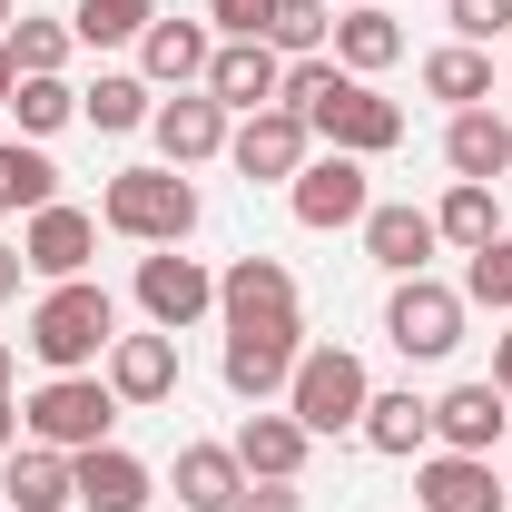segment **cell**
<instances>
[{"label": "cell", "instance_id": "obj_1", "mask_svg": "<svg viewBox=\"0 0 512 512\" xmlns=\"http://www.w3.org/2000/svg\"><path fill=\"white\" fill-rule=\"evenodd\" d=\"M50 375H99L109 365V345H119V296L109 286H89V276H69L50 286L40 306H30V335H20Z\"/></svg>", "mask_w": 512, "mask_h": 512}, {"label": "cell", "instance_id": "obj_2", "mask_svg": "<svg viewBox=\"0 0 512 512\" xmlns=\"http://www.w3.org/2000/svg\"><path fill=\"white\" fill-rule=\"evenodd\" d=\"M99 227L128 237V247H188V237H197L188 168H119V178L99 188Z\"/></svg>", "mask_w": 512, "mask_h": 512}, {"label": "cell", "instance_id": "obj_3", "mask_svg": "<svg viewBox=\"0 0 512 512\" xmlns=\"http://www.w3.org/2000/svg\"><path fill=\"white\" fill-rule=\"evenodd\" d=\"M365 404H375V375H365L345 345H306V355H296V375H286V414H296L316 444H325V434H355Z\"/></svg>", "mask_w": 512, "mask_h": 512}, {"label": "cell", "instance_id": "obj_4", "mask_svg": "<svg viewBox=\"0 0 512 512\" xmlns=\"http://www.w3.org/2000/svg\"><path fill=\"white\" fill-rule=\"evenodd\" d=\"M109 424H119V394H109V375H50L30 404H20V434H30V444H60V453L109 444Z\"/></svg>", "mask_w": 512, "mask_h": 512}, {"label": "cell", "instance_id": "obj_5", "mask_svg": "<svg viewBox=\"0 0 512 512\" xmlns=\"http://www.w3.org/2000/svg\"><path fill=\"white\" fill-rule=\"evenodd\" d=\"M384 345L404 365H444L463 345V286H434V276H394L384 296Z\"/></svg>", "mask_w": 512, "mask_h": 512}, {"label": "cell", "instance_id": "obj_6", "mask_svg": "<svg viewBox=\"0 0 512 512\" xmlns=\"http://www.w3.org/2000/svg\"><path fill=\"white\" fill-rule=\"evenodd\" d=\"M217 316H227V335H306L296 276H286L276 256H237V266L217 276Z\"/></svg>", "mask_w": 512, "mask_h": 512}, {"label": "cell", "instance_id": "obj_7", "mask_svg": "<svg viewBox=\"0 0 512 512\" xmlns=\"http://www.w3.org/2000/svg\"><path fill=\"white\" fill-rule=\"evenodd\" d=\"M286 207H296V227L335 237V227H365V207H375V178H365V158L325 148V158H306V168L286 178Z\"/></svg>", "mask_w": 512, "mask_h": 512}, {"label": "cell", "instance_id": "obj_8", "mask_svg": "<svg viewBox=\"0 0 512 512\" xmlns=\"http://www.w3.org/2000/svg\"><path fill=\"white\" fill-rule=\"evenodd\" d=\"M138 316L158 325V335H188L197 316H217V276L178 247H148L138 256Z\"/></svg>", "mask_w": 512, "mask_h": 512}, {"label": "cell", "instance_id": "obj_9", "mask_svg": "<svg viewBox=\"0 0 512 512\" xmlns=\"http://www.w3.org/2000/svg\"><path fill=\"white\" fill-rule=\"evenodd\" d=\"M227 158H237V178H247V188H286V178L316 158V128L296 119V109H256V119L227 128Z\"/></svg>", "mask_w": 512, "mask_h": 512}, {"label": "cell", "instance_id": "obj_10", "mask_svg": "<svg viewBox=\"0 0 512 512\" xmlns=\"http://www.w3.org/2000/svg\"><path fill=\"white\" fill-rule=\"evenodd\" d=\"M414 512H512L503 473H493V453H424L414 463Z\"/></svg>", "mask_w": 512, "mask_h": 512}, {"label": "cell", "instance_id": "obj_11", "mask_svg": "<svg viewBox=\"0 0 512 512\" xmlns=\"http://www.w3.org/2000/svg\"><path fill=\"white\" fill-rule=\"evenodd\" d=\"M276 89H286V50H276V40H217V60H207V99H217L227 119L276 109Z\"/></svg>", "mask_w": 512, "mask_h": 512}, {"label": "cell", "instance_id": "obj_12", "mask_svg": "<svg viewBox=\"0 0 512 512\" xmlns=\"http://www.w3.org/2000/svg\"><path fill=\"white\" fill-rule=\"evenodd\" d=\"M148 138H158V168H207V158L227 148V109H217L207 89H178V99L148 109Z\"/></svg>", "mask_w": 512, "mask_h": 512}, {"label": "cell", "instance_id": "obj_13", "mask_svg": "<svg viewBox=\"0 0 512 512\" xmlns=\"http://www.w3.org/2000/svg\"><path fill=\"white\" fill-rule=\"evenodd\" d=\"M69 493H79V512H148L158 503V473L119 444H89V453H69Z\"/></svg>", "mask_w": 512, "mask_h": 512}, {"label": "cell", "instance_id": "obj_14", "mask_svg": "<svg viewBox=\"0 0 512 512\" xmlns=\"http://www.w3.org/2000/svg\"><path fill=\"white\" fill-rule=\"evenodd\" d=\"M434 247H444L434 207H414V197H375V207H365V256H375L384 276H424Z\"/></svg>", "mask_w": 512, "mask_h": 512}, {"label": "cell", "instance_id": "obj_15", "mask_svg": "<svg viewBox=\"0 0 512 512\" xmlns=\"http://www.w3.org/2000/svg\"><path fill=\"white\" fill-rule=\"evenodd\" d=\"M20 256H30V276H50V286H69V276H89V256H99V217L89 207H40L30 217V237H20Z\"/></svg>", "mask_w": 512, "mask_h": 512}, {"label": "cell", "instance_id": "obj_16", "mask_svg": "<svg viewBox=\"0 0 512 512\" xmlns=\"http://www.w3.org/2000/svg\"><path fill=\"white\" fill-rule=\"evenodd\" d=\"M503 404H512V394H503L493 375H483V384H453V394H434V444H444V453H493V444L512 434Z\"/></svg>", "mask_w": 512, "mask_h": 512}, {"label": "cell", "instance_id": "obj_17", "mask_svg": "<svg viewBox=\"0 0 512 512\" xmlns=\"http://www.w3.org/2000/svg\"><path fill=\"white\" fill-rule=\"evenodd\" d=\"M207 60H217V40L197 20H148L138 30V79L148 89H207Z\"/></svg>", "mask_w": 512, "mask_h": 512}, {"label": "cell", "instance_id": "obj_18", "mask_svg": "<svg viewBox=\"0 0 512 512\" xmlns=\"http://www.w3.org/2000/svg\"><path fill=\"white\" fill-rule=\"evenodd\" d=\"M99 375H109L119 404H168V394H178V335H158V325H148V335H119Z\"/></svg>", "mask_w": 512, "mask_h": 512}, {"label": "cell", "instance_id": "obj_19", "mask_svg": "<svg viewBox=\"0 0 512 512\" xmlns=\"http://www.w3.org/2000/svg\"><path fill=\"white\" fill-rule=\"evenodd\" d=\"M296 355H306V335H227V394L237 404H276L286 394V375H296Z\"/></svg>", "mask_w": 512, "mask_h": 512}, {"label": "cell", "instance_id": "obj_20", "mask_svg": "<svg viewBox=\"0 0 512 512\" xmlns=\"http://www.w3.org/2000/svg\"><path fill=\"white\" fill-rule=\"evenodd\" d=\"M227 453L247 463V483H296V473H306V453H316V434H306L296 414H247Z\"/></svg>", "mask_w": 512, "mask_h": 512}, {"label": "cell", "instance_id": "obj_21", "mask_svg": "<svg viewBox=\"0 0 512 512\" xmlns=\"http://www.w3.org/2000/svg\"><path fill=\"white\" fill-rule=\"evenodd\" d=\"M0 493H10V512H69L79 493H69V453L60 444H10L0 453Z\"/></svg>", "mask_w": 512, "mask_h": 512}, {"label": "cell", "instance_id": "obj_22", "mask_svg": "<svg viewBox=\"0 0 512 512\" xmlns=\"http://www.w3.org/2000/svg\"><path fill=\"white\" fill-rule=\"evenodd\" d=\"M444 168H453V178H473V188H493V178L512 168V119H493V109H453Z\"/></svg>", "mask_w": 512, "mask_h": 512}, {"label": "cell", "instance_id": "obj_23", "mask_svg": "<svg viewBox=\"0 0 512 512\" xmlns=\"http://www.w3.org/2000/svg\"><path fill=\"white\" fill-rule=\"evenodd\" d=\"M375 453H394V463H414V453L434 444V404L414 394V384H384L375 404H365V424H355Z\"/></svg>", "mask_w": 512, "mask_h": 512}, {"label": "cell", "instance_id": "obj_24", "mask_svg": "<svg viewBox=\"0 0 512 512\" xmlns=\"http://www.w3.org/2000/svg\"><path fill=\"white\" fill-rule=\"evenodd\" d=\"M178 503L188 512H237L247 503V463L227 444H178Z\"/></svg>", "mask_w": 512, "mask_h": 512}, {"label": "cell", "instance_id": "obj_25", "mask_svg": "<svg viewBox=\"0 0 512 512\" xmlns=\"http://www.w3.org/2000/svg\"><path fill=\"white\" fill-rule=\"evenodd\" d=\"M404 60V30H394V10H345L335 20V69H355V79H375V69H394Z\"/></svg>", "mask_w": 512, "mask_h": 512}, {"label": "cell", "instance_id": "obj_26", "mask_svg": "<svg viewBox=\"0 0 512 512\" xmlns=\"http://www.w3.org/2000/svg\"><path fill=\"white\" fill-rule=\"evenodd\" d=\"M148 79L138 69H99V89H79V119L99 128V138H119V128H148Z\"/></svg>", "mask_w": 512, "mask_h": 512}, {"label": "cell", "instance_id": "obj_27", "mask_svg": "<svg viewBox=\"0 0 512 512\" xmlns=\"http://www.w3.org/2000/svg\"><path fill=\"white\" fill-rule=\"evenodd\" d=\"M434 227H444V247L483 256L493 237H503V207H493V188H473V178H453V188H444V207H434Z\"/></svg>", "mask_w": 512, "mask_h": 512}, {"label": "cell", "instance_id": "obj_28", "mask_svg": "<svg viewBox=\"0 0 512 512\" xmlns=\"http://www.w3.org/2000/svg\"><path fill=\"white\" fill-rule=\"evenodd\" d=\"M0 207H20V217H40V207H60V168H50V148H0Z\"/></svg>", "mask_w": 512, "mask_h": 512}, {"label": "cell", "instance_id": "obj_29", "mask_svg": "<svg viewBox=\"0 0 512 512\" xmlns=\"http://www.w3.org/2000/svg\"><path fill=\"white\" fill-rule=\"evenodd\" d=\"M10 109H20V138H60L79 119V89H69L60 69H30L20 89H10Z\"/></svg>", "mask_w": 512, "mask_h": 512}, {"label": "cell", "instance_id": "obj_30", "mask_svg": "<svg viewBox=\"0 0 512 512\" xmlns=\"http://www.w3.org/2000/svg\"><path fill=\"white\" fill-rule=\"evenodd\" d=\"M424 89H434V99H453V109H483V99H493V60H483L473 40H453V50H434V60H424Z\"/></svg>", "mask_w": 512, "mask_h": 512}, {"label": "cell", "instance_id": "obj_31", "mask_svg": "<svg viewBox=\"0 0 512 512\" xmlns=\"http://www.w3.org/2000/svg\"><path fill=\"white\" fill-rule=\"evenodd\" d=\"M158 20V0H79L69 10V40H89V50H119V40H138Z\"/></svg>", "mask_w": 512, "mask_h": 512}, {"label": "cell", "instance_id": "obj_32", "mask_svg": "<svg viewBox=\"0 0 512 512\" xmlns=\"http://www.w3.org/2000/svg\"><path fill=\"white\" fill-rule=\"evenodd\" d=\"M266 40H276L286 60H316L325 40H335V0H276V20H266Z\"/></svg>", "mask_w": 512, "mask_h": 512}, {"label": "cell", "instance_id": "obj_33", "mask_svg": "<svg viewBox=\"0 0 512 512\" xmlns=\"http://www.w3.org/2000/svg\"><path fill=\"white\" fill-rule=\"evenodd\" d=\"M463 306H493V316H512V237H493V247L463 266Z\"/></svg>", "mask_w": 512, "mask_h": 512}, {"label": "cell", "instance_id": "obj_34", "mask_svg": "<svg viewBox=\"0 0 512 512\" xmlns=\"http://www.w3.org/2000/svg\"><path fill=\"white\" fill-rule=\"evenodd\" d=\"M79 40H69V20H10V60H20V79L30 69H60Z\"/></svg>", "mask_w": 512, "mask_h": 512}, {"label": "cell", "instance_id": "obj_35", "mask_svg": "<svg viewBox=\"0 0 512 512\" xmlns=\"http://www.w3.org/2000/svg\"><path fill=\"white\" fill-rule=\"evenodd\" d=\"M444 10H453V30H463L473 50H483V40H512V0H444Z\"/></svg>", "mask_w": 512, "mask_h": 512}, {"label": "cell", "instance_id": "obj_36", "mask_svg": "<svg viewBox=\"0 0 512 512\" xmlns=\"http://www.w3.org/2000/svg\"><path fill=\"white\" fill-rule=\"evenodd\" d=\"M207 20H217V40H266L276 0H207Z\"/></svg>", "mask_w": 512, "mask_h": 512}, {"label": "cell", "instance_id": "obj_37", "mask_svg": "<svg viewBox=\"0 0 512 512\" xmlns=\"http://www.w3.org/2000/svg\"><path fill=\"white\" fill-rule=\"evenodd\" d=\"M237 512H306V503H296V483H247V503H237Z\"/></svg>", "mask_w": 512, "mask_h": 512}, {"label": "cell", "instance_id": "obj_38", "mask_svg": "<svg viewBox=\"0 0 512 512\" xmlns=\"http://www.w3.org/2000/svg\"><path fill=\"white\" fill-rule=\"evenodd\" d=\"M20 276H30V256H20V247H0V306L20 296Z\"/></svg>", "mask_w": 512, "mask_h": 512}, {"label": "cell", "instance_id": "obj_39", "mask_svg": "<svg viewBox=\"0 0 512 512\" xmlns=\"http://www.w3.org/2000/svg\"><path fill=\"white\" fill-rule=\"evenodd\" d=\"M493 384H503V394H512V325H503V335H493Z\"/></svg>", "mask_w": 512, "mask_h": 512}, {"label": "cell", "instance_id": "obj_40", "mask_svg": "<svg viewBox=\"0 0 512 512\" xmlns=\"http://www.w3.org/2000/svg\"><path fill=\"white\" fill-rule=\"evenodd\" d=\"M20 444V404H10V394H0V453Z\"/></svg>", "mask_w": 512, "mask_h": 512}, {"label": "cell", "instance_id": "obj_41", "mask_svg": "<svg viewBox=\"0 0 512 512\" xmlns=\"http://www.w3.org/2000/svg\"><path fill=\"white\" fill-rule=\"evenodd\" d=\"M10 89H20V60H10V40H0V109H10Z\"/></svg>", "mask_w": 512, "mask_h": 512}, {"label": "cell", "instance_id": "obj_42", "mask_svg": "<svg viewBox=\"0 0 512 512\" xmlns=\"http://www.w3.org/2000/svg\"><path fill=\"white\" fill-rule=\"evenodd\" d=\"M10 375H20V355H10V335H0V394H10Z\"/></svg>", "mask_w": 512, "mask_h": 512}, {"label": "cell", "instance_id": "obj_43", "mask_svg": "<svg viewBox=\"0 0 512 512\" xmlns=\"http://www.w3.org/2000/svg\"><path fill=\"white\" fill-rule=\"evenodd\" d=\"M0 40H10V0H0Z\"/></svg>", "mask_w": 512, "mask_h": 512}, {"label": "cell", "instance_id": "obj_44", "mask_svg": "<svg viewBox=\"0 0 512 512\" xmlns=\"http://www.w3.org/2000/svg\"><path fill=\"white\" fill-rule=\"evenodd\" d=\"M345 10H375V0H345Z\"/></svg>", "mask_w": 512, "mask_h": 512}, {"label": "cell", "instance_id": "obj_45", "mask_svg": "<svg viewBox=\"0 0 512 512\" xmlns=\"http://www.w3.org/2000/svg\"><path fill=\"white\" fill-rule=\"evenodd\" d=\"M503 69H512V50H503Z\"/></svg>", "mask_w": 512, "mask_h": 512}, {"label": "cell", "instance_id": "obj_46", "mask_svg": "<svg viewBox=\"0 0 512 512\" xmlns=\"http://www.w3.org/2000/svg\"><path fill=\"white\" fill-rule=\"evenodd\" d=\"M503 493H512V483H503Z\"/></svg>", "mask_w": 512, "mask_h": 512}]
</instances>
